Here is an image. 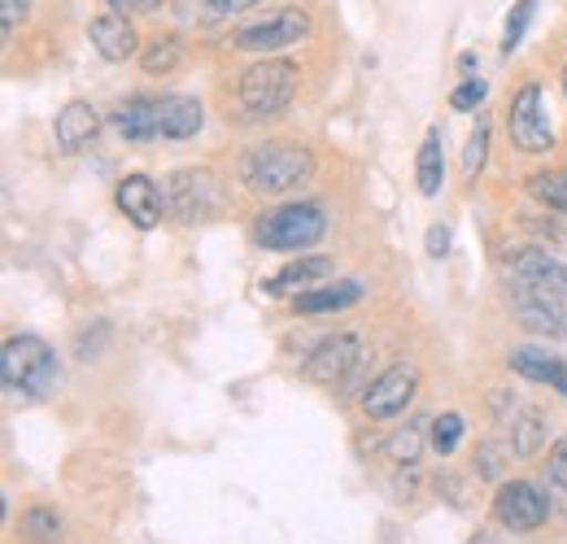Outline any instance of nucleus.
<instances>
[{
  "label": "nucleus",
  "mask_w": 567,
  "mask_h": 544,
  "mask_svg": "<svg viewBox=\"0 0 567 544\" xmlns=\"http://www.w3.org/2000/svg\"><path fill=\"white\" fill-rule=\"evenodd\" d=\"M0 375H4L9 397H31L35 401L58 384V357L40 336H13V341H4Z\"/></svg>",
  "instance_id": "f257e3e1"
},
{
  "label": "nucleus",
  "mask_w": 567,
  "mask_h": 544,
  "mask_svg": "<svg viewBox=\"0 0 567 544\" xmlns=\"http://www.w3.org/2000/svg\"><path fill=\"white\" fill-rule=\"evenodd\" d=\"M315 161L301 144H262L245 157V184L262 197H284L310 179Z\"/></svg>",
  "instance_id": "f03ea898"
},
{
  "label": "nucleus",
  "mask_w": 567,
  "mask_h": 544,
  "mask_svg": "<svg viewBox=\"0 0 567 544\" xmlns=\"http://www.w3.org/2000/svg\"><path fill=\"white\" fill-rule=\"evenodd\" d=\"M292 92H297V66L292 62H258L240 79V105L254 123L280 118L288 101H292Z\"/></svg>",
  "instance_id": "7ed1b4c3"
},
{
  "label": "nucleus",
  "mask_w": 567,
  "mask_h": 544,
  "mask_svg": "<svg viewBox=\"0 0 567 544\" xmlns=\"http://www.w3.org/2000/svg\"><path fill=\"white\" fill-rule=\"evenodd\" d=\"M162 205L175 222H206L223 209V184L210 170H175L162 184Z\"/></svg>",
  "instance_id": "20e7f679"
},
{
  "label": "nucleus",
  "mask_w": 567,
  "mask_h": 544,
  "mask_svg": "<svg viewBox=\"0 0 567 544\" xmlns=\"http://www.w3.org/2000/svg\"><path fill=\"white\" fill-rule=\"evenodd\" d=\"M323 231H328V222H323V209H315V205H284L276 213H267L258 227L262 244L280 249V253H301V249L319 244Z\"/></svg>",
  "instance_id": "39448f33"
},
{
  "label": "nucleus",
  "mask_w": 567,
  "mask_h": 544,
  "mask_svg": "<svg viewBox=\"0 0 567 544\" xmlns=\"http://www.w3.org/2000/svg\"><path fill=\"white\" fill-rule=\"evenodd\" d=\"M515 318L537 336H567V296L515 283Z\"/></svg>",
  "instance_id": "423d86ee"
},
{
  "label": "nucleus",
  "mask_w": 567,
  "mask_h": 544,
  "mask_svg": "<svg viewBox=\"0 0 567 544\" xmlns=\"http://www.w3.org/2000/svg\"><path fill=\"white\" fill-rule=\"evenodd\" d=\"M494 514H497V523H502V527H511V532H537V527L546 523L550 505H546V496H542L533 483L511 479V483H502V488H497Z\"/></svg>",
  "instance_id": "0eeeda50"
},
{
  "label": "nucleus",
  "mask_w": 567,
  "mask_h": 544,
  "mask_svg": "<svg viewBox=\"0 0 567 544\" xmlns=\"http://www.w3.org/2000/svg\"><path fill=\"white\" fill-rule=\"evenodd\" d=\"M511 139L524 153H550V123H546V101L537 83H524L511 105Z\"/></svg>",
  "instance_id": "6e6552de"
},
{
  "label": "nucleus",
  "mask_w": 567,
  "mask_h": 544,
  "mask_svg": "<svg viewBox=\"0 0 567 544\" xmlns=\"http://www.w3.org/2000/svg\"><path fill=\"white\" fill-rule=\"evenodd\" d=\"M415 388H420V370H415L411 362H398V366H389V370L367 388L362 409H367L371 418H393V414H402V409L411 406Z\"/></svg>",
  "instance_id": "1a4fd4ad"
},
{
  "label": "nucleus",
  "mask_w": 567,
  "mask_h": 544,
  "mask_svg": "<svg viewBox=\"0 0 567 544\" xmlns=\"http://www.w3.org/2000/svg\"><path fill=\"white\" fill-rule=\"evenodd\" d=\"M306 13L301 9H280V13H271L267 22H258V27H245L240 35H236V49L240 53H276V49H288V44H297L301 35H306Z\"/></svg>",
  "instance_id": "9d476101"
},
{
  "label": "nucleus",
  "mask_w": 567,
  "mask_h": 544,
  "mask_svg": "<svg viewBox=\"0 0 567 544\" xmlns=\"http://www.w3.org/2000/svg\"><path fill=\"white\" fill-rule=\"evenodd\" d=\"M358 362H362V344H358V336H332V341H323L315 353H310V362H306V379H310V384H323V388H337L346 375H354Z\"/></svg>",
  "instance_id": "9b49d317"
},
{
  "label": "nucleus",
  "mask_w": 567,
  "mask_h": 544,
  "mask_svg": "<svg viewBox=\"0 0 567 544\" xmlns=\"http://www.w3.org/2000/svg\"><path fill=\"white\" fill-rule=\"evenodd\" d=\"M506 271L515 283H528V287H546V292H564L567 296V258L555 249H519L511 253Z\"/></svg>",
  "instance_id": "f8f14e48"
},
{
  "label": "nucleus",
  "mask_w": 567,
  "mask_h": 544,
  "mask_svg": "<svg viewBox=\"0 0 567 544\" xmlns=\"http://www.w3.org/2000/svg\"><path fill=\"white\" fill-rule=\"evenodd\" d=\"M494 414H497V422L506 427V436H511V444H515L519 458H533V453L542 449L546 427H542V418H537L533 409H524L519 401H511L506 393H494Z\"/></svg>",
  "instance_id": "ddd939ff"
},
{
  "label": "nucleus",
  "mask_w": 567,
  "mask_h": 544,
  "mask_svg": "<svg viewBox=\"0 0 567 544\" xmlns=\"http://www.w3.org/2000/svg\"><path fill=\"white\" fill-rule=\"evenodd\" d=\"M118 209L141 227V231H148V227H157L162 222V213H166V205H162V192L144 179V175H127L123 184H118Z\"/></svg>",
  "instance_id": "4468645a"
},
{
  "label": "nucleus",
  "mask_w": 567,
  "mask_h": 544,
  "mask_svg": "<svg viewBox=\"0 0 567 544\" xmlns=\"http://www.w3.org/2000/svg\"><path fill=\"white\" fill-rule=\"evenodd\" d=\"M506 362H511L515 375H524V379H533V384H546V388H555V393L567 397V362L542 353V348H511Z\"/></svg>",
  "instance_id": "2eb2a0df"
},
{
  "label": "nucleus",
  "mask_w": 567,
  "mask_h": 544,
  "mask_svg": "<svg viewBox=\"0 0 567 544\" xmlns=\"http://www.w3.org/2000/svg\"><path fill=\"white\" fill-rule=\"evenodd\" d=\"M92 44H96V53H101L105 62H127V57L136 53V31H132V22L114 9V13H105V18L92 22Z\"/></svg>",
  "instance_id": "dca6fc26"
},
{
  "label": "nucleus",
  "mask_w": 567,
  "mask_h": 544,
  "mask_svg": "<svg viewBox=\"0 0 567 544\" xmlns=\"http://www.w3.org/2000/svg\"><path fill=\"white\" fill-rule=\"evenodd\" d=\"M157 123H162V136L166 139H188L202 132L206 114L193 96H162L157 101Z\"/></svg>",
  "instance_id": "f3484780"
},
{
  "label": "nucleus",
  "mask_w": 567,
  "mask_h": 544,
  "mask_svg": "<svg viewBox=\"0 0 567 544\" xmlns=\"http://www.w3.org/2000/svg\"><path fill=\"white\" fill-rule=\"evenodd\" d=\"M354 301H362V283L358 279H337V283H323V287H306L297 296V310L301 314H332V310H350Z\"/></svg>",
  "instance_id": "a211bd4d"
},
{
  "label": "nucleus",
  "mask_w": 567,
  "mask_h": 544,
  "mask_svg": "<svg viewBox=\"0 0 567 544\" xmlns=\"http://www.w3.org/2000/svg\"><path fill=\"white\" fill-rule=\"evenodd\" d=\"M96 132H101V118H96V109L83 105V101H71V105L58 114V144H62L66 153L87 148V144L96 139Z\"/></svg>",
  "instance_id": "6ab92c4d"
},
{
  "label": "nucleus",
  "mask_w": 567,
  "mask_h": 544,
  "mask_svg": "<svg viewBox=\"0 0 567 544\" xmlns=\"http://www.w3.org/2000/svg\"><path fill=\"white\" fill-rule=\"evenodd\" d=\"M328 271H332V262H328V258H297V262H288L276 279H267V283H262V292H271V296L306 292L315 279H323Z\"/></svg>",
  "instance_id": "aec40b11"
},
{
  "label": "nucleus",
  "mask_w": 567,
  "mask_h": 544,
  "mask_svg": "<svg viewBox=\"0 0 567 544\" xmlns=\"http://www.w3.org/2000/svg\"><path fill=\"white\" fill-rule=\"evenodd\" d=\"M114 123H118V132H123V136L136 139V144L162 136V123H157V101H144V96L127 101V105L114 114Z\"/></svg>",
  "instance_id": "412c9836"
},
{
  "label": "nucleus",
  "mask_w": 567,
  "mask_h": 544,
  "mask_svg": "<svg viewBox=\"0 0 567 544\" xmlns=\"http://www.w3.org/2000/svg\"><path fill=\"white\" fill-rule=\"evenodd\" d=\"M415 179H420V192H424V197H436V192H441V179H445V161H441V132H427L424 148H420Z\"/></svg>",
  "instance_id": "4be33fe9"
},
{
  "label": "nucleus",
  "mask_w": 567,
  "mask_h": 544,
  "mask_svg": "<svg viewBox=\"0 0 567 544\" xmlns=\"http://www.w3.org/2000/svg\"><path fill=\"white\" fill-rule=\"evenodd\" d=\"M249 4H258V0H175L184 22H214V18H227V13H245Z\"/></svg>",
  "instance_id": "5701e85b"
},
{
  "label": "nucleus",
  "mask_w": 567,
  "mask_h": 544,
  "mask_svg": "<svg viewBox=\"0 0 567 544\" xmlns=\"http://www.w3.org/2000/svg\"><path fill=\"white\" fill-rule=\"evenodd\" d=\"M179 57H184L179 40H175V35H157L141 53V66L148 70V74H171V70L179 66Z\"/></svg>",
  "instance_id": "b1692460"
},
{
  "label": "nucleus",
  "mask_w": 567,
  "mask_h": 544,
  "mask_svg": "<svg viewBox=\"0 0 567 544\" xmlns=\"http://www.w3.org/2000/svg\"><path fill=\"white\" fill-rule=\"evenodd\" d=\"M528 192L542 205L567 213V175H555V170H550V175H533V179H528Z\"/></svg>",
  "instance_id": "393cba45"
},
{
  "label": "nucleus",
  "mask_w": 567,
  "mask_h": 544,
  "mask_svg": "<svg viewBox=\"0 0 567 544\" xmlns=\"http://www.w3.org/2000/svg\"><path fill=\"white\" fill-rule=\"evenodd\" d=\"M537 4H542V0H515V4H511L506 35H502V49H506V53H515V49H519V40H524V31H528V22H533Z\"/></svg>",
  "instance_id": "a878e982"
},
{
  "label": "nucleus",
  "mask_w": 567,
  "mask_h": 544,
  "mask_svg": "<svg viewBox=\"0 0 567 544\" xmlns=\"http://www.w3.org/2000/svg\"><path fill=\"white\" fill-rule=\"evenodd\" d=\"M458 440H463V418H458V414H441V418L432 422V449H436L441 458H450V453L458 449Z\"/></svg>",
  "instance_id": "bb28decb"
},
{
  "label": "nucleus",
  "mask_w": 567,
  "mask_h": 544,
  "mask_svg": "<svg viewBox=\"0 0 567 544\" xmlns=\"http://www.w3.org/2000/svg\"><path fill=\"white\" fill-rule=\"evenodd\" d=\"M485 157H489V123H476V132L467 139V153H463V175H467V179L481 175Z\"/></svg>",
  "instance_id": "cd10ccee"
},
{
  "label": "nucleus",
  "mask_w": 567,
  "mask_h": 544,
  "mask_svg": "<svg viewBox=\"0 0 567 544\" xmlns=\"http://www.w3.org/2000/svg\"><path fill=\"white\" fill-rule=\"evenodd\" d=\"M420 449H424V436H420V427H406V431H398V436L389 440V453H393V462H406V467H415Z\"/></svg>",
  "instance_id": "c85d7f7f"
},
{
  "label": "nucleus",
  "mask_w": 567,
  "mask_h": 544,
  "mask_svg": "<svg viewBox=\"0 0 567 544\" xmlns=\"http://www.w3.org/2000/svg\"><path fill=\"white\" fill-rule=\"evenodd\" d=\"M485 96H489V83H481V79H467V83H458V87H454L450 105H454V109H476Z\"/></svg>",
  "instance_id": "c756f323"
},
{
  "label": "nucleus",
  "mask_w": 567,
  "mask_h": 544,
  "mask_svg": "<svg viewBox=\"0 0 567 544\" xmlns=\"http://www.w3.org/2000/svg\"><path fill=\"white\" fill-rule=\"evenodd\" d=\"M427 258H445L450 253V231L436 222V227H427V240H424Z\"/></svg>",
  "instance_id": "7c9ffc66"
},
{
  "label": "nucleus",
  "mask_w": 567,
  "mask_h": 544,
  "mask_svg": "<svg viewBox=\"0 0 567 544\" xmlns=\"http://www.w3.org/2000/svg\"><path fill=\"white\" fill-rule=\"evenodd\" d=\"M550 479H555L559 488H567V440H559V444L550 449Z\"/></svg>",
  "instance_id": "2f4dec72"
},
{
  "label": "nucleus",
  "mask_w": 567,
  "mask_h": 544,
  "mask_svg": "<svg viewBox=\"0 0 567 544\" xmlns=\"http://www.w3.org/2000/svg\"><path fill=\"white\" fill-rule=\"evenodd\" d=\"M27 527L35 532V541H53L58 536V519H49V514H31Z\"/></svg>",
  "instance_id": "473e14b6"
},
{
  "label": "nucleus",
  "mask_w": 567,
  "mask_h": 544,
  "mask_svg": "<svg viewBox=\"0 0 567 544\" xmlns=\"http://www.w3.org/2000/svg\"><path fill=\"white\" fill-rule=\"evenodd\" d=\"M110 9H118V13H153V9H162V0H110Z\"/></svg>",
  "instance_id": "72a5a7b5"
},
{
  "label": "nucleus",
  "mask_w": 567,
  "mask_h": 544,
  "mask_svg": "<svg viewBox=\"0 0 567 544\" xmlns=\"http://www.w3.org/2000/svg\"><path fill=\"white\" fill-rule=\"evenodd\" d=\"M27 13V0H0V18H4V35H9V27L18 22Z\"/></svg>",
  "instance_id": "f704fd0d"
},
{
  "label": "nucleus",
  "mask_w": 567,
  "mask_h": 544,
  "mask_svg": "<svg viewBox=\"0 0 567 544\" xmlns=\"http://www.w3.org/2000/svg\"><path fill=\"white\" fill-rule=\"evenodd\" d=\"M497 462H502V458H497V449H481V475L497 479V471H502Z\"/></svg>",
  "instance_id": "c9c22d12"
},
{
  "label": "nucleus",
  "mask_w": 567,
  "mask_h": 544,
  "mask_svg": "<svg viewBox=\"0 0 567 544\" xmlns=\"http://www.w3.org/2000/svg\"><path fill=\"white\" fill-rule=\"evenodd\" d=\"M564 92H567V66H564Z\"/></svg>",
  "instance_id": "e433bc0d"
}]
</instances>
